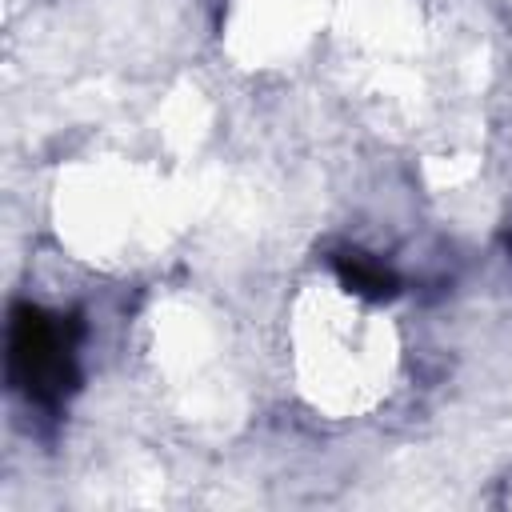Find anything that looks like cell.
Instances as JSON below:
<instances>
[{
	"label": "cell",
	"mask_w": 512,
	"mask_h": 512,
	"mask_svg": "<svg viewBox=\"0 0 512 512\" xmlns=\"http://www.w3.org/2000/svg\"><path fill=\"white\" fill-rule=\"evenodd\" d=\"M284 356L296 392L332 420L372 412L400 364L392 316L360 288L320 272L300 284L288 308Z\"/></svg>",
	"instance_id": "1"
}]
</instances>
